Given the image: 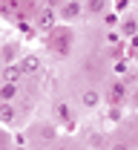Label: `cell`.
<instances>
[{"label": "cell", "mask_w": 138, "mask_h": 150, "mask_svg": "<svg viewBox=\"0 0 138 150\" xmlns=\"http://www.w3.org/2000/svg\"><path fill=\"white\" fill-rule=\"evenodd\" d=\"M20 69H23V75H38L40 69H43V64H40L38 55H20Z\"/></svg>", "instance_id": "cell-1"}, {"label": "cell", "mask_w": 138, "mask_h": 150, "mask_svg": "<svg viewBox=\"0 0 138 150\" xmlns=\"http://www.w3.org/2000/svg\"><path fill=\"white\" fill-rule=\"evenodd\" d=\"M0 81H6V84H18V81H23V69H20L18 61L3 67V72H0Z\"/></svg>", "instance_id": "cell-2"}, {"label": "cell", "mask_w": 138, "mask_h": 150, "mask_svg": "<svg viewBox=\"0 0 138 150\" xmlns=\"http://www.w3.org/2000/svg\"><path fill=\"white\" fill-rule=\"evenodd\" d=\"M81 12H83L81 0H66V3L60 6V18H63V20H78Z\"/></svg>", "instance_id": "cell-3"}, {"label": "cell", "mask_w": 138, "mask_h": 150, "mask_svg": "<svg viewBox=\"0 0 138 150\" xmlns=\"http://www.w3.org/2000/svg\"><path fill=\"white\" fill-rule=\"evenodd\" d=\"M98 104H101V93H98V90L86 87V90L81 93V107H86V110H95Z\"/></svg>", "instance_id": "cell-4"}, {"label": "cell", "mask_w": 138, "mask_h": 150, "mask_svg": "<svg viewBox=\"0 0 138 150\" xmlns=\"http://www.w3.org/2000/svg\"><path fill=\"white\" fill-rule=\"evenodd\" d=\"M0 61H3V64H15V61H20V46H18V43L0 46Z\"/></svg>", "instance_id": "cell-5"}, {"label": "cell", "mask_w": 138, "mask_h": 150, "mask_svg": "<svg viewBox=\"0 0 138 150\" xmlns=\"http://www.w3.org/2000/svg\"><path fill=\"white\" fill-rule=\"evenodd\" d=\"M55 118L63 121V124H69V127L75 124V115H72V110H69V104H66V101H58V104H55Z\"/></svg>", "instance_id": "cell-6"}, {"label": "cell", "mask_w": 138, "mask_h": 150, "mask_svg": "<svg viewBox=\"0 0 138 150\" xmlns=\"http://www.w3.org/2000/svg\"><path fill=\"white\" fill-rule=\"evenodd\" d=\"M18 118V110L12 101H0V124H15Z\"/></svg>", "instance_id": "cell-7"}, {"label": "cell", "mask_w": 138, "mask_h": 150, "mask_svg": "<svg viewBox=\"0 0 138 150\" xmlns=\"http://www.w3.org/2000/svg\"><path fill=\"white\" fill-rule=\"evenodd\" d=\"M18 95V84H6V81H0V101H12Z\"/></svg>", "instance_id": "cell-8"}, {"label": "cell", "mask_w": 138, "mask_h": 150, "mask_svg": "<svg viewBox=\"0 0 138 150\" xmlns=\"http://www.w3.org/2000/svg\"><path fill=\"white\" fill-rule=\"evenodd\" d=\"M38 26H40V29H52V26H55V12L43 9V12H40V18H38Z\"/></svg>", "instance_id": "cell-9"}, {"label": "cell", "mask_w": 138, "mask_h": 150, "mask_svg": "<svg viewBox=\"0 0 138 150\" xmlns=\"http://www.w3.org/2000/svg\"><path fill=\"white\" fill-rule=\"evenodd\" d=\"M86 9L89 12H104L106 9V0H86Z\"/></svg>", "instance_id": "cell-10"}, {"label": "cell", "mask_w": 138, "mask_h": 150, "mask_svg": "<svg viewBox=\"0 0 138 150\" xmlns=\"http://www.w3.org/2000/svg\"><path fill=\"white\" fill-rule=\"evenodd\" d=\"M121 95H124V84L115 81V84H112V98H121Z\"/></svg>", "instance_id": "cell-11"}, {"label": "cell", "mask_w": 138, "mask_h": 150, "mask_svg": "<svg viewBox=\"0 0 138 150\" xmlns=\"http://www.w3.org/2000/svg\"><path fill=\"white\" fill-rule=\"evenodd\" d=\"M40 136H43V139H55V127H52V124H49V127H40Z\"/></svg>", "instance_id": "cell-12"}, {"label": "cell", "mask_w": 138, "mask_h": 150, "mask_svg": "<svg viewBox=\"0 0 138 150\" xmlns=\"http://www.w3.org/2000/svg\"><path fill=\"white\" fill-rule=\"evenodd\" d=\"M112 150H130V144H115Z\"/></svg>", "instance_id": "cell-13"}, {"label": "cell", "mask_w": 138, "mask_h": 150, "mask_svg": "<svg viewBox=\"0 0 138 150\" xmlns=\"http://www.w3.org/2000/svg\"><path fill=\"white\" fill-rule=\"evenodd\" d=\"M132 46H135V49H138V35H132Z\"/></svg>", "instance_id": "cell-14"}, {"label": "cell", "mask_w": 138, "mask_h": 150, "mask_svg": "<svg viewBox=\"0 0 138 150\" xmlns=\"http://www.w3.org/2000/svg\"><path fill=\"white\" fill-rule=\"evenodd\" d=\"M15 150H29V147H26V144H18V147H15Z\"/></svg>", "instance_id": "cell-15"}, {"label": "cell", "mask_w": 138, "mask_h": 150, "mask_svg": "<svg viewBox=\"0 0 138 150\" xmlns=\"http://www.w3.org/2000/svg\"><path fill=\"white\" fill-rule=\"evenodd\" d=\"M55 150H66V147H55Z\"/></svg>", "instance_id": "cell-16"}, {"label": "cell", "mask_w": 138, "mask_h": 150, "mask_svg": "<svg viewBox=\"0 0 138 150\" xmlns=\"http://www.w3.org/2000/svg\"><path fill=\"white\" fill-rule=\"evenodd\" d=\"M0 46H3V43H0Z\"/></svg>", "instance_id": "cell-17"}]
</instances>
